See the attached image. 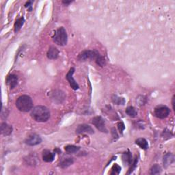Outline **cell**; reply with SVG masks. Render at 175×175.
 <instances>
[{
  "label": "cell",
  "mask_w": 175,
  "mask_h": 175,
  "mask_svg": "<svg viewBox=\"0 0 175 175\" xmlns=\"http://www.w3.org/2000/svg\"><path fill=\"white\" fill-rule=\"evenodd\" d=\"M31 116L36 122H46L50 117V112L47 108L43 105H38L32 109Z\"/></svg>",
  "instance_id": "obj_1"
},
{
  "label": "cell",
  "mask_w": 175,
  "mask_h": 175,
  "mask_svg": "<svg viewBox=\"0 0 175 175\" xmlns=\"http://www.w3.org/2000/svg\"><path fill=\"white\" fill-rule=\"evenodd\" d=\"M16 106L19 111L27 112L33 108V102L30 97L27 95H22L19 97L16 102Z\"/></svg>",
  "instance_id": "obj_2"
},
{
  "label": "cell",
  "mask_w": 175,
  "mask_h": 175,
  "mask_svg": "<svg viewBox=\"0 0 175 175\" xmlns=\"http://www.w3.org/2000/svg\"><path fill=\"white\" fill-rule=\"evenodd\" d=\"M54 43L60 46H64L67 45L68 41L67 33L64 27H61L57 29L55 32L53 37Z\"/></svg>",
  "instance_id": "obj_3"
},
{
  "label": "cell",
  "mask_w": 175,
  "mask_h": 175,
  "mask_svg": "<svg viewBox=\"0 0 175 175\" xmlns=\"http://www.w3.org/2000/svg\"><path fill=\"white\" fill-rule=\"evenodd\" d=\"M154 114L159 118L164 119L170 114V109L166 105H158L155 108Z\"/></svg>",
  "instance_id": "obj_4"
},
{
  "label": "cell",
  "mask_w": 175,
  "mask_h": 175,
  "mask_svg": "<svg viewBox=\"0 0 175 175\" xmlns=\"http://www.w3.org/2000/svg\"><path fill=\"white\" fill-rule=\"evenodd\" d=\"M99 53L97 51L87 50L84 51L79 54L78 59L79 60H86L88 59H97V57L99 56Z\"/></svg>",
  "instance_id": "obj_5"
},
{
  "label": "cell",
  "mask_w": 175,
  "mask_h": 175,
  "mask_svg": "<svg viewBox=\"0 0 175 175\" xmlns=\"http://www.w3.org/2000/svg\"><path fill=\"white\" fill-rule=\"evenodd\" d=\"M92 123L97 128V129L101 131V132L108 133V130H107L105 127V121H104V120L101 116L94 117V118L92 119Z\"/></svg>",
  "instance_id": "obj_6"
},
{
  "label": "cell",
  "mask_w": 175,
  "mask_h": 175,
  "mask_svg": "<svg viewBox=\"0 0 175 175\" xmlns=\"http://www.w3.org/2000/svg\"><path fill=\"white\" fill-rule=\"evenodd\" d=\"M74 72H75V68H71L68 71V73L67 74V75H66V78L68 80V81L69 82L70 84V86H71V88L73 90H77L79 89V85L77 84V83L75 81V79L73 78V74Z\"/></svg>",
  "instance_id": "obj_7"
},
{
  "label": "cell",
  "mask_w": 175,
  "mask_h": 175,
  "mask_svg": "<svg viewBox=\"0 0 175 175\" xmlns=\"http://www.w3.org/2000/svg\"><path fill=\"white\" fill-rule=\"evenodd\" d=\"M41 142H42V139L39 136L36 135V134H33L27 138L26 143L29 146H35V145L40 144Z\"/></svg>",
  "instance_id": "obj_8"
},
{
  "label": "cell",
  "mask_w": 175,
  "mask_h": 175,
  "mask_svg": "<svg viewBox=\"0 0 175 175\" xmlns=\"http://www.w3.org/2000/svg\"><path fill=\"white\" fill-rule=\"evenodd\" d=\"M76 133L77 134L83 133H87L89 134H93L94 133V129L90 127V125H88L86 124L79 125L76 129Z\"/></svg>",
  "instance_id": "obj_9"
},
{
  "label": "cell",
  "mask_w": 175,
  "mask_h": 175,
  "mask_svg": "<svg viewBox=\"0 0 175 175\" xmlns=\"http://www.w3.org/2000/svg\"><path fill=\"white\" fill-rule=\"evenodd\" d=\"M6 83L11 89L15 88L18 83V77L15 75H10L6 79Z\"/></svg>",
  "instance_id": "obj_10"
},
{
  "label": "cell",
  "mask_w": 175,
  "mask_h": 175,
  "mask_svg": "<svg viewBox=\"0 0 175 175\" xmlns=\"http://www.w3.org/2000/svg\"><path fill=\"white\" fill-rule=\"evenodd\" d=\"M55 159V153L49 151L48 150H45L43 152V160L45 162H52Z\"/></svg>",
  "instance_id": "obj_11"
},
{
  "label": "cell",
  "mask_w": 175,
  "mask_h": 175,
  "mask_svg": "<svg viewBox=\"0 0 175 175\" xmlns=\"http://www.w3.org/2000/svg\"><path fill=\"white\" fill-rule=\"evenodd\" d=\"M12 132V126L8 125L7 123H2L1 125V133L4 136H9Z\"/></svg>",
  "instance_id": "obj_12"
},
{
  "label": "cell",
  "mask_w": 175,
  "mask_h": 175,
  "mask_svg": "<svg viewBox=\"0 0 175 175\" xmlns=\"http://www.w3.org/2000/svg\"><path fill=\"white\" fill-rule=\"evenodd\" d=\"M59 56V51L55 46H51L47 52V57L49 59L54 60L57 59Z\"/></svg>",
  "instance_id": "obj_13"
},
{
  "label": "cell",
  "mask_w": 175,
  "mask_h": 175,
  "mask_svg": "<svg viewBox=\"0 0 175 175\" xmlns=\"http://www.w3.org/2000/svg\"><path fill=\"white\" fill-rule=\"evenodd\" d=\"M174 161V157L172 153H168L163 157V165L167 168Z\"/></svg>",
  "instance_id": "obj_14"
},
{
  "label": "cell",
  "mask_w": 175,
  "mask_h": 175,
  "mask_svg": "<svg viewBox=\"0 0 175 175\" xmlns=\"http://www.w3.org/2000/svg\"><path fill=\"white\" fill-rule=\"evenodd\" d=\"M73 163V159L71 157L63 158L60 163V167L62 168H67L68 166L72 165Z\"/></svg>",
  "instance_id": "obj_15"
},
{
  "label": "cell",
  "mask_w": 175,
  "mask_h": 175,
  "mask_svg": "<svg viewBox=\"0 0 175 175\" xmlns=\"http://www.w3.org/2000/svg\"><path fill=\"white\" fill-rule=\"evenodd\" d=\"M136 144H138L141 149L146 150L149 148V144L144 138H138L136 140Z\"/></svg>",
  "instance_id": "obj_16"
},
{
  "label": "cell",
  "mask_w": 175,
  "mask_h": 175,
  "mask_svg": "<svg viewBox=\"0 0 175 175\" xmlns=\"http://www.w3.org/2000/svg\"><path fill=\"white\" fill-rule=\"evenodd\" d=\"M65 151L67 153H69V154H73V153H75L77 152H78L80 148L79 146H74V145H67L66 146L65 148Z\"/></svg>",
  "instance_id": "obj_17"
},
{
  "label": "cell",
  "mask_w": 175,
  "mask_h": 175,
  "mask_svg": "<svg viewBox=\"0 0 175 175\" xmlns=\"http://www.w3.org/2000/svg\"><path fill=\"white\" fill-rule=\"evenodd\" d=\"M24 22H25V20L23 17L19 18L16 21L15 23V32H17L21 29V28L24 23Z\"/></svg>",
  "instance_id": "obj_18"
},
{
  "label": "cell",
  "mask_w": 175,
  "mask_h": 175,
  "mask_svg": "<svg viewBox=\"0 0 175 175\" xmlns=\"http://www.w3.org/2000/svg\"><path fill=\"white\" fill-rule=\"evenodd\" d=\"M112 101L114 103L117 104V105H124L125 103V100L124 98L122 97H118L117 96H114L112 97Z\"/></svg>",
  "instance_id": "obj_19"
},
{
  "label": "cell",
  "mask_w": 175,
  "mask_h": 175,
  "mask_svg": "<svg viewBox=\"0 0 175 175\" xmlns=\"http://www.w3.org/2000/svg\"><path fill=\"white\" fill-rule=\"evenodd\" d=\"M126 113H127V115H129V116L131 117H135L137 115V112L136 110V109L133 108V107L129 106L126 109Z\"/></svg>",
  "instance_id": "obj_20"
},
{
  "label": "cell",
  "mask_w": 175,
  "mask_h": 175,
  "mask_svg": "<svg viewBox=\"0 0 175 175\" xmlns=\"http://www.w3.org/2000/svg\"><path fill=\"white\" fill-rule=\"evenodd\" d=\"M122 159H123V161H124L125 163H127L128 165H131V159H132V157H131V155L130 154V153H125V154L122 156Z\"/></svg>",
  "instance_id": "obj_21"
},
{
  "label": "cell",
  "mask_w": 175,
  "mask_h": 175,
  "mask_svg": "<svg viewBox=\"0 0 175 175\" xmlns=\"http://www.w3.org/2000/svg\"><path fill=\"white\" fill-rule=\"evenodd\" d=\"M160 172H161V167L159 165L155 164V165L153 166L151 169H150V173L151 174H157L160 173Z\"/></svg>",
  "instance_id": "obj_22"
},
{
  "label": "cell",
  "mask_w": 175,
  "mask_h": 175,
  "mask_svg": "<svg viewBox=\"0 0 175 175\" xmlns=\"http://www.w3.org/2000/svg\"><path fill=\"white\" fill-rule=\"evenodd\" d=\"M120 170H121V168L117 164H115V165L113 166L112 168V172H111V174H118L120 173Z\"/></svg>",
  "instance_id": "obj_23"
},
{
  "label": "cell",
  "mask_w": 175,
  "mask_h": 175,
  "mask_svg": "<svg viewBox=\"0 0 175 175\" xmlns=\"http://www.w3.org/2000/svg\"><path fill=\"white\" fill-rule=\"evenodd\" d=\"M96 60H96V62H97V64L98 65L101 66V67H103V66L105 64V58H104L103 56H100V55L97 57V58L96 59Z\"/></svg>",
  "instance_id": "obj_24"
},
{
  "label": "cell",
  "mask_w": 175,
  "mask_h": 175,
  "mask_svg": "<svg viewBox=\"0 0 175 175\" xmlns=\"http://www.w3.org/2000/svg\"><path fill=\"white\" fill-rule=\"evenodd\" d=\"M118 129H119V131H120V132H122L123 131H124V129H125V125H124V123L123 122H120L118 123Z\"/></svg>",
  "instance_id": "obj_25"
},
{
  "label": "cell",
  "mask_w": 175,
  "mask_h": 175,
  "mask_svg": "<svg viewBox=\"0 0 175 175\" xmlns=\"http://www.w3.org/2000/svg\"><path fill=\"white\" fill-rule=\"evenodd\" d=\"M32 2H27L26 4V7L29 8V10H32Z\"/></svg>",
  "instance_id": "obj_26"
},
{
  "label": "cell",
  "mask_w": 175,
  "mask_h": 175,
  "mask_svg": "<svg viewBox=\"0 0 175 175\" xmlns=\"http://www.w3.org/2000/svg\"><path fill=\"white\" fill-rule=\"evenodd\" d=\"M172 107H173V109H174L175 108H174V96L173 97V98H172Z\"/></svg>",
  "instance_id": "obj_27"
},
{
  "label": "cell",
  "mask_w": 175,
  "mask_h": 175,
  "mask_svg": "<svg viewBox=\"0 0 175 175\" xmlns=\"http://www.w3.org/2000/svg\"><path fill=\"white\" fill-rule=\"evenodd\" d=\"M72 2L71 1H70V2H63V3H64V4H70V3Z\"/></svg>",
  "instance_id": "obj_28"
}]
</instances>
